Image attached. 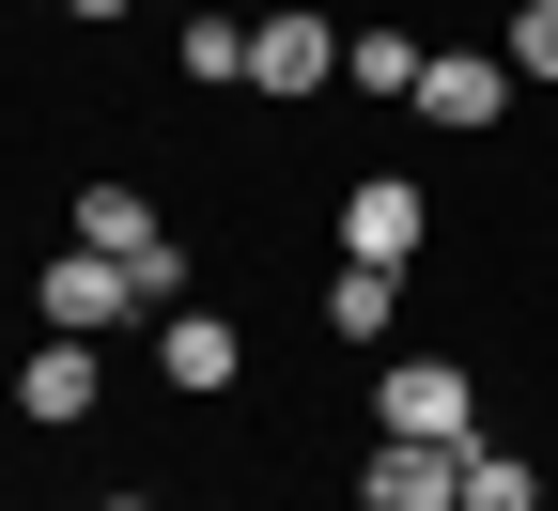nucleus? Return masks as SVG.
Returning <instances> with one entry per match:
<instances>
[{
	"mask_svg": "<svg viewBox=\"0 0 558 511\" xmlns=\"http://www.w3.org/2000/svg\"><path fill=\"white\" fill-rule=\"evenodd\" d=\"M388 434H435V450H481V388H465V356H403V373L373 388Z\"/></svg>",
	"mask_w": 558,
	"mask_h": 511,
	"instance_id": "obj_1",
	"label": "nucleus"
},
{
	"mask_svg": "<svg viewBox=\"0 0 558 511\" xmlns=\"http://www.w3.org/2000/svg\"><path fill=\"white\" fill-rule=\"evenodd\" d=\"M357 511H465V450H435V434H373Z\"/></svg>",
	"mask_w": 558,
	"mask_h": 511,
	"instance_id": "obj_2",
	"label": "nucleus"
},
{
	"mask_svg": "<svg viewBox=\"0 0 558 511\" xmlns=\"http://www.w3.org/2000/svg\"><path fill=\"white\" fill-rule=\"evenodd\" d=\"M124 311H140V279H124L109 248H62V264H47V326H62V341H109Z\"/></svg>",
	"mask_w": 558,
	"mask_h": 511,
	"instance_id": "obj_3",
	"label": "nucleus"
},
{
	"mask_svg": "<svg viewBox=\"0 0 558 511\" xmlns=\"http://www.w3.org/2000/svg\"><path fill=\"white\" fill-rule=\"evenodd\" d=\"M512 109V62L497 47H435L418 62V124H497Z\"/></svg>",
	"mask_w": 558,
	"mask_h": 511,
	"instance_id": "obj_4",
	"label": "nucleus"
},
{
	"mask_svg": "<svg viewBox=\"0 0 558 511\" xmlns=\"http://www.w3.org/2000/svg\"><path fill=\"white\" fill-rule=\"evenodd\" d=\"M418 233H435V202H418V186H403V171H373V186H357V202H341V248H357V264H403V248H418Z\"/></svg>",
	"mask_w": 558,
	"mask_h": 511,
	"instance_id": "obj_5",
	"label": "nucleus"
},
{
	"mask_svg": "<svg viewBox=\"0 0 558 511\" xmlns=\"http://www.w3.org/2000/svg\"><path fill=\"white\" fill-rule=\"evenodd\" d=\"M326 62H341L326 16H248V78H264V94H326Z\"/></svg>",
	"mask_w": 558,
	"mask_h": 511,
	"instance_id": "obj_6",
	"label": "nucleus"
},
{
	"mask_svg": "<svg viewBox=\"0 0 558 511\" xmlns=\"http://www.w3.org/2000/svg\"><path fill=\"white\" fill-rule=\"evenodd\" d=\"M156 356H171V388H202V403H218V388L248 373V341H233L218 311H171V341H156Z\"/></svg>",
	"mask_w": 558,
	"mask_h": 511,
	"instance_id": "obj_7",
	"label": "nucleus"
},
{
	"mask_svg": "<svg viewBox=\"0 0 558 511\" xmlns=\"http://www.w3.org/2000/svg\"><path fill=\"white\" fill-rule=\"evenodd\" d=\"M16 403H32L47 434H62V418H94V341H62V326H47V356L16 373Z\"/></svg>",
	"mask_w": 558,
	"mask_h": 511,
	"instance_id": "obj_8",
	"label": "nucleus"
},
{
	"mask_svg": "<svg viewBox=\"0 0 558 511\" xmlns=\"http://www.w3.org/2000/svg\"><path fill=\"white\" fill-rule=\"evenodd\" d=\"M78 248L140 264V248H171V233H156V202H140V186H78Z\"/></svg>",
	"mask_w": 558,
	"mask_h": 511,
	"instance_id": "obj_9",
	"label": "nucleus"
},
{
	"mask_svg": "<svg viewBox=\"0 0 558 511\" xmlns=\"http://www.w3.org/2000/svg\"><path fill=\"white\" fill-rule=\"evenodd\" d=\"M388 295H403V264H341L326 279V341H388Z\"/></svg>",
	"mask_w": 558,
	"mask_h": 511,
	"instance_id": "obj_10",
	"label": "nucleus"
},
{
	"mask_svg": "<svg viewBox=\"0 0 558 511\" xmlns=\"http://www.w3.org/2000/svg\"><path fill=\"white\" fill-rule=\"evenodd\" d=\"M341 62H357V94H403V109H418V62H435V47H418V32H357Z\"/></svg>",
	"mask_w": 558,
	"mask_h": 511,
	"instance_id": "obj_11",
	"label": "nucleus"
},
{
	"mask_svg": "<svg viewBox=\"0 0 558 511\" xmlns=\"http://www.w3.org/2000/svg\"><path fill=\"white\" fill-rule=\"evenodd\" d=\"M465 511H543V465H512V450H465Z\"/></svg>",
	"mask_w": 558,
	"mask_h": 511,
	"instance_id": "obj_12",
	"label": "nucleus"
},
{
	"mask_svg": "<svg viewBox=\"0 0 558 511\" xmlns=\"http://www.w3.org/2000/svg\"><path fill=\"white\" fill-rule=\"evenodd\" d=\"M186 78H202V94L248 78V32H233V16H186Z\"/></svg>",
	"mask_w": 558,
	"mask_h": 511,
	"instance_id": "obj_13",
	"label": "nucleus"
},
{
	"mask_svg": "<svg viewBox=\"0 0 558 511\" xmlns=\"http://www.w3.org/2000/svg\"><path fill=\"white\" fill-rule=\"evenodd\" d=\"M497 62H512V78H558V0H512V47Z\"/></svg>",
	"mask_w": 558,
	"mask_h": 511,
	"instance_id": "obj_14",
	"label": "nucleus"
},
{
	"mask_svg": "<svg viewBox=\"0 0 558 511\" xmlns=\"http://www.w3.org/2000/svg\"><path fill=\"white\" fill-rule=\"evenodd\" d=\"M94 511H156V496H94Z\"/></svg>",
	"mask_w": 558,
	"mask_h": 511,
	"instance_id": "obj_15",
	"label": "nucleus"
},
{
	"mask_svg": "<svg viewBox=\"0 0 558 511\" xmlns=\"http://www.w3.org/2000/svg\"><path fill=\"white\" fill-rule=\"evenodd\" d=\"M78 16H124V0H78Z\"/></svg>",
	"mask_w": 558,
	"mask_h": 511,
	"instance_id": "obj_16",
	"label": "nucleus"
}]
</instances>
